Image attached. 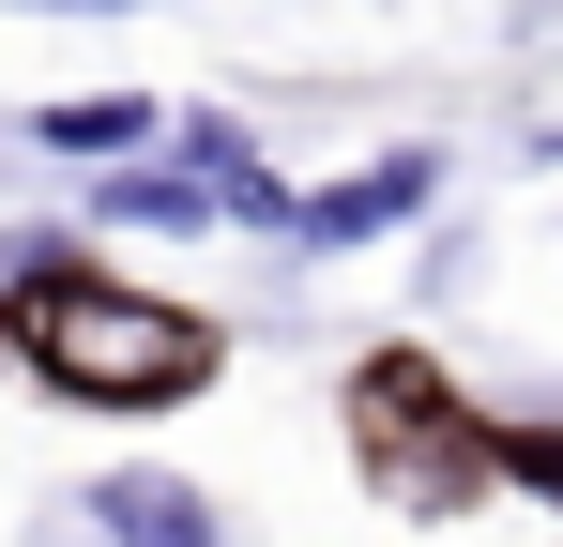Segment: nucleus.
<instances>
[{"mask_svg":"<svg viewBox=\"0 0 563 547\" xmlns=\"http://www.w3.org/2000/svg\"><path fill=\"white\" fill-rule=\"evenodd\" d=\"M15 350L46 365V395H92V411H168V395H198L213 335H198L184 304H137V289H107V274L31 259V274H15Z\"/></svg>","mask_w":563,"mask_h":547,"instance_id":"f257e3e1","label":"nucleus"},{"mask_svg":"<svg viewBox=\"0 0 563 547\" xmlns=\"http://www.w3.org/2000/svg\"><path fill=\"white\" fill-rule=\"evenodd\" d=\"M92 517H107V547H213V502H198L184 471H107Z\"/></svg>","mask_w":563,"mask_h":547,"instance_id":"7ed1b4c3","label":"nucleus"},{"mask_svg":"<svg viewBox=\"0 0 563 547\" xmlns=\"http://www.w3.org/2000/svg\"><path fill=\"white\" fill-rule=\"evenodd\" d=\"M442 198V153H380V168H351V182H320L289 228L305 244H366V228H396V213H427Z\"/></svg>","mask_w":563,"mask_h":547,"instance_id":"f03ea898","label":"nucleus"},{"mask_svg":"<svg viewBox=\"0 0 563 547\" xmlns=\"http://www.w3.org/2000/svg\"><path fill=\"white\" fill-rule=\"evenodd\" d=\"M503 456H518V471H533V487H549V502H563V442H549V426H518V442H503Z\"/></svg>","mask_w":563,"mask_h":547,"instance_id":"423d86ee","label":"nucleus"},{"mask_svg":"<svg viewBox=\"0 0 563 547\" xmlns=\"http://www.w3.org/2000/svg\"><path fill=\"white\" fill-rule=\"evenodd\" d=\"M92 213H107V228H213L229 198H213L198 168H107V182H92Z\"/></svg>","mask_w":563,"mask_h":547,"instance_id":"20e7f679","label":"nucleus"},{"mask_svg":"<svg viewBox=\"0 0 563 547\" xmlns=\"http://www.w3.org/2000/svg\"><path fill=\"white\" fill-rule=\"evenodd\" d=\"M31 137H46V153H137V137H153V107H137V91H92V107H46Z\"/></svg>","mask_w":563,"mask_h":547,"instance_id":"39448f33","label":"nucleus"}]
</instances>
